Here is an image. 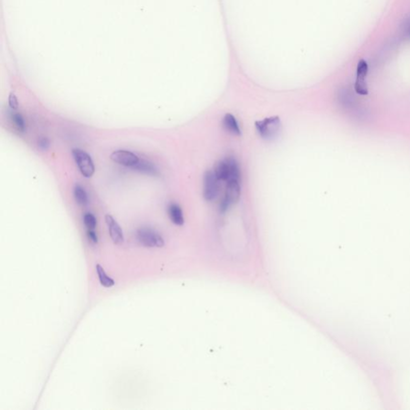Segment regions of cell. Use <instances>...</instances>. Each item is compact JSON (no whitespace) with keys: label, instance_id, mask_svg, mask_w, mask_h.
Segmentation results:
<instances>
[{"label":"cell","instance_id":"7","mask_svg":"<svg viewBox=\"0 0 410 410\" xmlns=\"http://www.w3.org/2000/svg\"><path fill=\"white\" fill-rule=\"evenodd\" d=\"M368 64L364 60H360L356 66V82L354 84V89L358 94L366 96L368 94V86L366 84V76L368 74Z\"/></svg>","mask_w":410,"mask_h":410},{"label":"cell","instance_id":"16","mask_svg":"<svg viewBox=\"0 0 410 410\" xmlns=\"http://www.w3.org/2000/svg\"><path fill=\"white\" fill-rule=\"evenodd\" d=\"M84 223L88 230H94L96 227L97 220L93 214L88 212L84 216Z\"/></svg>","mask_w":410,"mask_h":410},{"label":"cell","instance_id":"6","mask_svg":"<svg viewBox=\"0 0 410 410\" xmlns=\"http://www.w3.org/2000/svg\"><path fill=\"white\" fill-rule=\"evenodd\" d=\"M220 180L214 171H207L204 176L203 196L207 201H212L218 196Z\"/></svg>","mask_w":410,"mask_h":410},{"label":"cell","instance_id":"13","mask_svg":"<svg viewBox=\"0 0 410 410\" xmlns=\"http://www.w3.org/2000/svg\"><path fill=\"white\" fill-rule=\"evenodd\" d=\"M74 197L76 203L81 206H85L88 203V197L84 188L80 185H76L74 188Z\"/></svg>","mask_w":410,"mask_h":410},{"label":"cell","instance_id":"12","mask_svg":"<svg viewBox=\"0 0 410 410\" xmlns=\"http://www.w3.org/2000/svg\"><path fill=\"white\" fill-rule=\"evenodd\" d=\"M96 272L101 286L105 288H111L115 284V280L112 278H110L109 276H108L102 266L97 264Z\"/></svg>","mask_w":410,"mask_h":410},{"label":"cell","instance_id":"19","mask_svg":"<svg viewBox=\"0 0 410 410\" xmlns=\"http://www.w3.org/2000/svg\"><path fill=\"white\" fill-rule=\"evenodd\" d=\"M86 234H88L89 240H90L93 243H97V242H98V236H97L96 232H94V230H88Z\"/></svg>","mask_w":410,"mask_h":410},{"label":"cell","instance_id":"1","mask_svg":"<svg viewBox=\"0 0 410 410\" xmlns=\"http://www.w3.org/2000/svg\"><path fill=\"white\" fill-rule=\"evenodd\" d=\"M214 172L220 181L227 182L231 180H242L239 164L232 157H228L220 161L216 165Z\"/></svg>","mask_w":410,"mask_h":410},{"label":"cell","instance_id":"17","mask_svg":"<svg viewBox=\"0 0 410 410\" xmlns=\"http://www.w3.org/2000/svg\"><path fill=\"white\" fill-rule=\"evenodd\" d=\"M50 142L48 138L46 137H42L38 141V147L42 151H46L50 148Z\"/></svg>","mask_w":410,"mask_h":410},{"label":"cell","instance_id":"18","mask_svg":"<svg viewBox=\"0 0 410 410\" xmlns=\"http://www.w3.org/2000/svg\"><path fill=\"white\" fill-rule=\"evenodd\" d=\"M8 104L10 108L13 110H16L18 108V98L14 93H10L9 94Z\"/></svg>","mask_w":410,"mask_h":410},{"label":"cell","instance_id":"8","mask_svg":"<svg viewBox=\"0 0 410 410\" xmlns=\"http://www.w3.org/2000/svg\"><path fill=\"white\" fill-rule=\"evenodd\" d=\"M112 160L119 164L124 165L126 167L135 166L139 163L140 159L138 156L135 153L127 150H116L113 152L110 156Z\"/></svg>","mask_w":410,"mask_h":410},{"label":"cell","instance_id":"5","mask_svg":"<svg viewBox=\"0 0 410 410\" xmlns=\"http://www.w3.org/2000/svg\"><path fill=\"white\" fill-rule=\"evenodd\" d=\"M136 238L138 242L148 248H161L164 246V240L162 236L152 228H142L136 232Z\"/></svg>","mask_w":410,"mask_h":410},{"label":"cell","instance_id":"3","mask_svg":"<svg viewBox=\"0 0 410 410\" xmlns=\"http://www.w3.org/2000/svg\"><path fill=\"white\" fill-rule=\"evenodd\" d=\"M242 180H231L226 182V188L220 204L222 212H226L230 207L235 204L240 197Z\"/></svg>","mask_w":410,"mask_h":410},{"label":"cell","instance_id":"4","mask_svg":"<svg viewBox=\"0 0 410 410\" xmlns=\"http://www.w3.org/2000/svg\"><path fill=\"white\" fill-rule=\"evenodd\" d=\"M72 156L78 170L84 176L90 178L94 175L96 168L88 153L82 149L74 148L72 150Z\"/></svg>","mask_w":410,"mask_h":410},{"label":"cell","instance_id":"11","mask_svg":"<svg viewBox=\"0 0 410 410\" xmlns=\"http://www.w3.org/2000/svg\"><path fill=\"white\" fill-rule=\"evenodd\" d=\"M168 214L169 218L174 224L177 226H182L184 224L183 211L179 204L172 203L168 207Z\"/></svg>","mask_w":410,"mask_h":410},{"label":"cell","instance_id":"10","mask_svg":"<svg viewBox=\"0 0 410 410\" xmlns=\"http://www.w3.org/2000/svg\"><path fill=\"white\" fill-rule=\"evenodd\" d=\"M223 126L226 131L232 135L240 136L242 134V128L238 120L231 113H227L223 118Z\"/></svg>","mask_w":410,"mask_h":410},{"label":"cell","instance_id":"15","mask_svg":"<svg viewBox=\"0 0 410 410\" xmlns=\"http://www.w3.org/2000/svg\"><path fill=\"white\" fill-rule=\"evenodd\" d=\"M12 122L16 128L18 129V131L24 132L26 130V123H25L24 118L20 113H14L12 116Z\"/></svg>","mask_w":410,"mask_h":410},{"label":"cell","instance_id":"14","mask_svg":"<svg viewBox=\"0 0 410 410\" xmlns=\"http://www.w3.org/2000/svg\"><path fill=\"white\" fill-rule=\"evenodd\" d=\"M132 168L136 169L138 171L147 173V174H152V175L158 174V171H157L155 166L152 164L151 163H148L147 161L140 160L139 163L136 164L135 166H133Z\"/></svg>","mask_w":410,"mask_h":410},{"label":"cell","instance_id":"9","mask_svg":"<svg viewBox=\"0 0 410 410\" xmlns=\"http://www.w3.org/2000/svg\"><path fill=\"white\" fill-rule=\"evenodd\" d=\"M105 222L107 224L109 234H110L112 242L116 244H123L124 242V235L123 230L121 228L119 224L117 223L116 220L111 215H106Z\"/></svg>","mask_w":410,"mask_h":410},{"label":"cell","instance_id":"2","mask_svg":"<svg viewBox=\"0 0 410 410\" xmlns=\"http://www.w3.org/2000/svg\"><path fill=\"white\" fill-rule=\"evenodd\" d=\"M255 127L262 139L272 140L279 135L282 122L278 116L268 117L262 120L256 121Z\"/></svg>","mask_w":410,"mask_h":410}]
</instances>
